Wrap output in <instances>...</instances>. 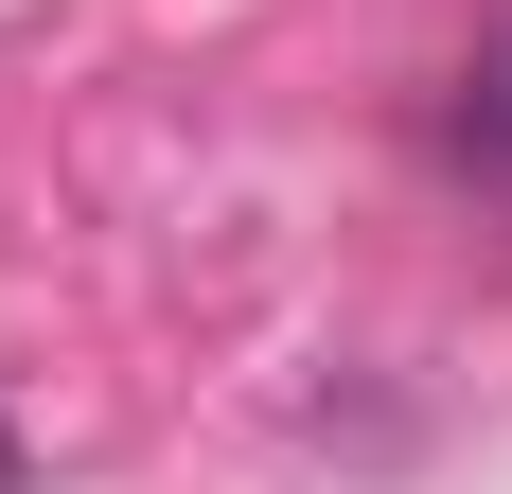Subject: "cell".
<instances>
[{
    "label": "cell",
    "instance_id": "obj_1",
    "mask_svg": "<svg viewBox=\"0 0 512 494\" xmlns=\"http://www.w3.org/2000/svg\"><path fill=\"white\" fill-rule=\"evenodd\" d=\"M0 494H36V459H18V424H0Z\"/></svg>",
    "mask_w": 512,
    "mask_h": 494
}]
</instances>
